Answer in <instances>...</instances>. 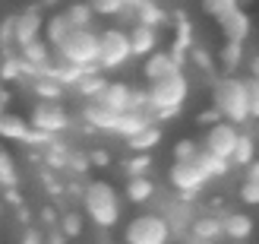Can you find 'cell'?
Wrapping results in <instances>:
<instances>
[{
	"label": "cell",
	"mask_w": 259,
	"mask_h": 244,
	"mask_svg": "<svg viewBox=\"0 0 259 244\" xmlns=\"http://www.w3.org/2000/svg\"><path fill=\"white\" fill-rule=\"evenodd\" d=\"M190 95V80L184 73H174V76H164V80H155L146 89V108H149V118L155 121H171L180 114L184 101Z\"/></svg>",
	"instance_id": "cell-1"
},
{
	"label": "cell",
	"mask_w": 259,
	"mask_h": 244,
	"mask_svg": "<svg viewBox=\"0 0 259 244\" xmlns=\"http://www.w3.org/2000/svg\"><path fill=\"white\" fill-rule=\"evenodd\" d=\"M82 210H85V219L98 225V228H114L120 222V194L114 190L111 181L105 178H95L82 187Z\"/></svg>",
	"instance_id": "cell-2"
},
{
	"label": "cell",
	"mask_w": 259,
	"mask_h": 244,
	"mask_svg": "<svg viewBox=\"0 0 259 244\" xmlns=\"http://www.w3.org/2000/svg\"><path fill=\"white\" fill-rule=\"evenodd\" d=\"M212 108L218 111V118L228 124H247V92H243V80L240 76H218L212 86Z\"/></svg>",
	"instance_id": "cell-3"
},
{
	"label": "cell",
	"mask_w": 259,
	"mask_h": 244,
	"mask_svg": "<svg viewBox=\"0 0 259 244\" xmlns=\"http://www.w3.org/2000/svg\"><path fill=\"white\" fill-rule=\"evenodd\" d=\"M57 57L73 63L79 70H98V32L95 29H70V35L60 42Z\"/></svg>",
	"instance_id": "cell-4"
},
{
	"label": "cell",
	"mask_w": 259,
	"mask_h": 244,
	"mask_svg": "<svg viewBox=\"0 0 259 244\" xmlns=\"http://www.w3.org/2000/svg\"><path fill=\"white\" fill-rule=\"evenodd\" d=\"M174 241L161 213H139L123 228V244H167Z\"/></svg>",
	"instance_id": "cell-5"
},
{
	"label": "cell",
	"mask_w": 259,
	"mask_h": 244,
	"mask_svg": "<svg viewBox=\"0 0 259 244\" xmlns=\"http://www.w3.org/2000/svg\"><path fill=\"white\" fill-rule=\"evenodd\" d=\"M133 57L130 54V38L123 29H105L98 32V70H117Z\"/></svg>",
	"instance_id": "cell-6"
},
{
	"label": "cell",
	"mask_w": 259,
	"mask_h": 244,
	"mask_svg": "<svg viewBox=\"0 0 259 244\" xmlns=\"http://www.w3.org/2000/svg\"><path fill=\"white\" fill-rule=\"evenodd\" d=\"M167 181H171V187L177 190V197L187 203V200H193L205 184H209V178L202 175L196 159H190V162H174L171 168H167Z\"/></svg>",
	"instance_id": "cell-7"
},
{
	"label": "cell",
	"mask_w": 259,
	"mask_h": 244,
	"mask_svg": "<svg viewBox=\"0 0 259 244\" xmlns=\"http://www.w3.org/2000/svg\"><path fill=\"white\" fill-rule=\"evenodd\" d=\"M25 121H29L32 130H41L48 136H57V133H63L70 127V111L63 108L60 101H38Z\"/></svg>",
	"instance_id": "cell-8"
},
{
	"label": "cell",
	"mask_w": 259,
	"mask_h": 244,
	"mask_svg": "<svg viewBox=\"0 0 259 244\" xmlns=\"http://www.w3.org/2000/svg\"><path fill=\"white\" fill-rule=\"evenodd\" d=\"M237 133H240V130H237L234 124H228V121H215V124H209V130L202 133V143H199V149L231 165V152H234Z\"/></svg>",
	"instance_id": "cell-9"
},
{
	"label": "cell",
	"mask_w": 259,
	"mask_h": 244,
	"mask_svg": "<svg viewBox=\"0 0 259 244\" xmlns=\"http://www.w3.org/2000/svg\"><path fill=\"white\" fill-rule=\"evenodd\" d=\"M184 63H187V54H180V51H161L155 48L152 54L146 57V67H142V73H146V80L155 83V80H164V76H174V73H184Z\"/></svg>",
	"instance_id": "cell-10"
},
{
	"label": "cell",
	"mask_w": 259,
	"mask_h": 244,
	"mask_svg": "<svg viewBox=\"0 0 259 244\" xmlns=\"http://www.w3.org/2000/svg\"><path fill=\"white\" fill-rule=\"evenodd\" d=\"M41 25H45V16H41V10H35L29 7L25 13H19V16H13V45H32L41 38Z\"/></svg>",
	"instance_id": "cell-11"
},
{
	"label": "cell",
	"mask_w": 259,
	"mask_h": 244,
	"mask_svg": "<svg viewBox=\"0 0 259 244\" xmlns=\"http://www.w3.org/2000/svg\"><path fill=\"white\" fill-rule=\"evenodd\" d=\"M250 29H253V19H250L240 7L231 10L228 16L218 19V32H222L225 42H237V45H243V42H247V35H250Z\"/></svg>",
	"instance_id": "cell-12"
},
{
	"label": "cell",
	"mask_w": 259,
	"mask_h": 244,
	"mask_svg": "<svg viewBox=\"0 0 259 244\" xmlns=\"http://www.w3.org/2000/svg\"><path fill=\"white\" fill-rule=\"evenodd\" d=\"M126 38H130V54H136V57H149L158 48V29L142 25V22H133V29L126 32Z\"/></svg>",
	"instance_id": "cell-13"
},
{
	"label": "cell",
	"mask_w": 259,
	"mask_h": 244,
	"mask_svg": "<svg viewBox=\"0 0 259 244\" xmlns=\"http://www.w3.org/2000/svg\"><path fill=\"white\" fill-rule=\"evenodd\" d=\"M253 228H256V222H253V216H247V213H222V238H234V241H247L250 235H253Z\"/></svg>",
	"instance_id": "cell-14"
},
{
	"label": "cell",
	"mask_w": 259,
	"mask_h": 244,
	"mask_svg": "<svg viewBox=\"0 0 259 244\" xmlns=\"http://www.w3.org/2000/svg\"><path fill=\"white\" fill-rule=\"evenodd\" d=\"M190 238H196L202 244H215L222 238V216L218 213H202L190 222Z\"/></svg>",
	"instance_id": "cell-15"
},
{
	"label": "cell",
	"mask_w": 259,
	"mask_h": 244,
	"mask_svg": "<svg viewBox=\"0 0 259 244\" xmlns=\"http://www.w3.org/2000/svg\"><path fill=\"white\" fill-rule=\"evenodd\" d=\"M146 124H152V118H149V111H146V108H130V111H120V114H117L114 133L126 140V136H133L136 130H142Z\"/></svg>",
	"instance_id": "cell-16"
},
{
	"label": "cell",
	"mask_w": 259,
	"mask_h": 244,
	"mask_svg": "<svg viewBox=\"0 0 259 244\" xmlns=\"http://www.w3.org/2000/svg\"><path fill=\"white\" fill-rule=\"evenodd\" d=\"M123 197L133 203V206H142V203H149L155 197V181L149 175H139V178H126L123 184Z\"/></svg>",
	"instance_id": "cell-17"
},
{
	"label": "cell",
	"mask_w": 259,
	"mask_h": 244,
	"mask_svg": "<svg viewBox=\"0 0 259 244\" xmlns=\"http://www.w3.org/2000/svg\"><path fill=\"white\" fill-rule=\"evenodd\" d=\"M161 127L158 124H146L142 130H136L133 136H126V146H130V152H149L152 156V149L161 143Z\"/></svg>",
	"instance_id": "cell-18"
},
{
	"label": "cell",
	"mask_w": 259,
	"mask_h": 244,
	"mask_svg": "<svg viewBox=\"0 0 259 244\" xmlns=\"http://www.w3.org/2000/svg\"><path fill=\"white\" fill-rule=\"evenodd\" d=\"M67 35H70V25H67V19H63L60 13H54V16L45 19V25H41V42H45L51 51H57L60 42H63Z\"/></svg>",
	"instance_id": "cell-19"
},
{
	"label": "cell",
	"mask_w": 259,
	"mask_h": 244,
	"mask_svg": "<svg viewBox=\"0 0 259 244\" xmlns=\"http://www.w3.org/2000/svg\"><path fill=\"white\" fill-rule=\"evenodd\" d=\"M25 133H29V121H25L22 114H13V111H7V108L0 111V136L22 143Z\"/></svg>",
	"instance_id": "cell-20"
},
{
	"label": "cell",
	"mask_w": 259,
	"mask_h": 244,
	"mask_svg": "<svg viewBox=\"0 0 259 244\" xmlns=\"http://www.w3.org/2000/svg\"><path fill=\"white\" fill-rule=\"evenodd\" d=\"M240 63H243V45L225 42L222 51H218V70H222V76H237Z\"/></svg>",
	"instance_id": "cell-21"
},
{
	"label": "cell",
	"mask_w": 259,
	"mask_h": 244,
	"mask_svg": "<svg viewBox=\"0 0 259 244\" xmlns=\"http://www.w3.org/2000/svg\"><path fill=\"white\" fill-rule=\"evenodd\" d=\"M60 16L67 19V25H70V29H92V19H95V13L89 10V4H85V0H76V4H70V7H63V10H60Z\"/></svg>",
	"instance_id": "cell-22"
},
{
	"label": "cell",
	"mask_w": 259,
	"mask_h": 244,
	"mask_svg": "<svg viewBox=\"0 0 259 244\" xmlns=\"http://www.w3.org/2000/svg\"><path fill=\"white\" fill-rule=\"evenodd\" d=\"M250 162H256V133H237L234 152H231V165L247 168Z\"/></svg>",
	"instance_id": "cell-23"
},
{
	"label": "cell",
	"mask_w": 259,
	"mask_h": 244,
	"mask_svg": "<svg viewBox=\"0 0 259 244\" xmlns=\"http://www.w3.org/2000/svg\"><path fill=\"white\" fill-rule=\"evenodd\" d=\"M82 118H85V124L89 127H95V130H111L114 133V124H117V111H108V108H101V105H89L85 111H82Z\"/></svg>",
	"instance_id": "cell-24"
},
{
	"label": "cell",
	"mask_w": 259,
	"mask_h": 244,
	"mask_svg": "<svg viewBox=\"0 0 259 244\" xmlns=\"http://www.w3.org/2000/svg\"><path fill=\"white\" fill-rule=\"evenodd\" d=\"M174 25V48L171 51H180V54H187V51L193 48V25L187 16H180V13H174V16H167Z\"/></svg>",
	"instance_id": "cell-25"
},
{
	"label": "cell",
	"mask_w": 259,
	"mask_h": 244,
	"mask_svg": "<svg viewBox=\"0 0 259 244\" xmlns=\"http://www.w3.org/2000/svg\"><path fill=\"white\" fill-rule=\"evenodd\" d=\"M133 19L142 22V25H152V29H158L161 22H167V13L155 4V0H142V4L133 10Z\"/></svg>",
	"instance_id": "cell-26"
},
{
	"label": "cell",
	"mask_w": 259,
	"mask_h": 244,
	"mask_svg": "<svg viewBox=\"0 0 259 244\" xmlns=\"http://www.w3.org/2000/svg\"><path fill=\"white\" fill-rule=\"evenodd\" d=\"M105 76H101V70H85L79 80H76V92H79L82 98H89V101H95V95L105 89Z\"/></svg>",
	"instance_id": "cell-27"
},
{
	"label": "cell",
	"mask_w": 259,
	"mask_h": 244,
	"mask_svg": "<svg viewBox=\"0 0 259 244\" xmlns=\"http://www.w3.org/2000/svg\"><path fill=\"white\" fill-rule=\"evenodd\" d=\"M19 184V168H16V159H13V152L0 146V187L4 190H16Z\"/></svg>",
	"instance_id": "cell-28"
},
{
	"label": "cell",
	"mask_w": 259,
	"mask_h": 244,
	"mask_svg": "<svg viewBox=\"0 0 259 244\" xmlns=\"http://www.w3.org/2000/svg\"><path fill=\"white\" fill-rule=\"evenodd\" d=\"M164 216V222H167V228H171V235H180L184 228H190V222H193V216H190V206L184 200L180 203H174L167 213H161Z\"/></svg>",
	"instance_id": "cell-29"
},
{
	"label": "cell",
	"mask_w": 259,
	"mask_h": 244,
	"mask_svg": "<svg viewBox=\"0 0 259 244\" xmlns=\"http://www.w3.org/2000/svg\"><path fill=\"white\" fill-rule=\"evenodd\" d=\"M193 159H196V165L202 168V175L209 178V181H212V178H225V175H228V168H231L228 162L215 159V156H209V152H202V149H199V152H196Z\"/></svg>",
	"instance_id": "cell-30"
},
{
	"label": "cell",
	"mask_w": 259,
	"mask_h": 244,
	"mask_svg": "<svg viewBox=\"0 0 259 244\" xmlns=\"http://www.w3.org/2000/svg\"><path fill=\"white\" fill-rule=\"evenodd\" d=\"M32 89H35V95H38V101H57L60 95H63V86L60 83H54L51 76H35V83H32Z\"/></svg>",
	"instance_id": "cell-31"
},
{
	"label": "cell",
	"mask_w": 259,
	"mask_h": 244,
	"mask_svg": "<svg viewBox=\"0 0 259 244\" xmlns=\"http://www.w3.org/2000/svg\"><path fill=\"white\" fill-rule=\"evenodd\" d=\"M240 4L237 0H199V10H202V16L205 19H222V16H228L231 10H237Z\"/></svg>",
	"instance_id": "cell-32"
},
{
	"label": "cell",
	"mask_w": 259,
	"mask_h": 244,
	"mask_svg": "<svg viewBox=\"0 0 259 244\" xmlns=\"http://www.w3.org/2000/svg\"><path fill=\"white\" fill-rule=\"evenodd\" d=\"M57 232L63 238H79L82 235V213H60V219H57Z\"/></svg>",
	"instance_id": "cell-33"
},
{
	"label": "cell",
	"mask_w": 259,
	"mask_h": 244,
	"mask_svg": "<svg viewBox=\"0 0 259 244\" xmlns=\"http://www.w3.org/2000/svg\"><path fill=\"white\" fill-rule=\"evenodd\" d=\"M67 159H70V149L57 143V140H51V143L45 146V162L48 168H67Z\"/></svg>",
	"instance_id": "cell-34"
},
{
	"label": "cell",
	"mask_w": 259,
	"mask_h": 244,
	"mask_svg": "<svg viewBox=\"0 0 259 244\" xmlns=\"http://www.w3.org/2000/svg\"><path fill=\"white\" fill-rule=\"evenodd\" d=\"M149 168H152V156L149 152H133L126 162H123V171H126V178H139V175H149Z\"/></svg>",
	"instance_id": "cell-35"
},
{
	"label": "cell",
	"mask_w": 259,
	"mask_h": 244,
	"mask_svg": "<svg viewBox=\"0 0 259 244\" xmlns=\"http://www.w3.org/2000/svg\"><path fill=\"white\" fill-rule=\"evenodd\" d=\"M89 10L95 13V16H120L123 13V4L120 0H85Z\"/></svg>",
	"instance_id": "cell-36"
},
{
	"label": "cell",
	"mask_w": 259,
	"mask_h": 244,
	"mask_svg": "<svg viewBox=\"0 0 259 244\" xmlns=\"http://www.w3.org/2000/svg\"><path fill=\"white\" fill-rule=\"evenodd\" d=\"M243 92H247V114L259 121V83L243 76Z\"/></svg>",
	"instance_id": "cell-37"
},
{
	"label": "cell",
	"mask_w": 259,
	"mask_h": 244,
	"mask_svg": "<svg viewBox=\"0 0 259 244\" xmlns=\"http://www.w3.org/2000/svg\"><path fill=\"white\" fill-rule=\"evenodd\" d=\"M196 152H199L196 140H190V136L187 140H177V143H174V162H190Z\"/></svg>",
	"instance_id": "cell-38"
},
{
	"label": "cell",
	"mask_w": 259,
	"mask_h": 244,
	"mask_svg": "<svg viewBox=\"0 0 259 244\" xmlns=\"http://www.w3.org/2000/svg\"><path fill=\"white\" fill-rule=\"evenodd\" d=\"M237 194H240V200L247 203V206H259V181H250V178H247V181L240 184Z\"/></svg>",
	"instance_id": "cell-39"
},
{
	"label": "cell",
	"mask_w": 259,
	"mask_h": 244,
	"mask_svg": "<svg viewBox=\"0 0 259 244\" xmlns=\"http://www.w3.org/2000/svg\"><path fill=\"white\" fill-rule=\"evenodd\" d=\"M0 76H4V80H19V76H22V60L7 54L4 63H0Z\"/></svg>",
	"instance_id": "cell-40"
},
{
	"label": "cell",
	"mask_w": 259,
	"mask_h": 244,
	"mask_svg": "<svg viewBox=\"0 0 259 244\" xmlns=\"http://www.w3.org/2000/svg\"><path fill=\"white\" fill-rule=\"evenodd\" d=\"M67 168L70 171H89V152H70V159H67Z\"/></svg>",
	"instance_id": "cell-41"
},
{
	"label": "cell",
	"mask_w": 259,
	"mask_h": 244,
	"mask_svg": "<svg viewBox=\"0 0 259 244\" xmlns=\"http://www.w3.org/2000/svg\"><path fill=\"white\" fill-rule=\"evenodd\" d=\"M51 140H54V136H48V133H41V130H32V127H29V133H25V140H22V143L25 146H48L51 143Z\"/></svg>",
	"instance_id": "cell-42"
},
{
	"label": "cell",
	"mask_w": 259,
	"mask_h": 244,
	"mask_svg": "<svg viewBox=\"0 0 259 244\" xmlns=\"http://www.w3.org/2000/svg\"><path fill=\"white\" fill-rule=\"evenodd\" d=\"M187 54L193 57V63H196V67H199V70H212V57H209V54H205V51H202V48H190V51H187Z\"/></svg>",
	"instance_id": "cell-43"
},
{
	"label": "cell",
	"mask_w": 259,
	"mask_h": 244,
	"mask_svg": "<svg viewBox=\"0 0 259 244\" xmlns=\"http://www.w3.org/2000/svg\"><path fill=\"white\" fill-rule=\"evenodd\" d=\"M13 45V16L0 22V48H10Z\"/></svg>",
	"instance_id": "cell-44"
},
{
	"label": "cell",
	"mask_w": 259,
	"mask_h": 244,
	"mask_svg": "<svg viewBox=\"0 0 259 244\" xmlns=\"http://www.w3.org/2000/svg\"><path fill=\"white\" fill-rule=\"evenodd\" d=\"M89 165H98V168H108L111 165V156L105 149H95V152H89Z\"/></svg>",
	"instance_id": "cell-45"
},
{
	"label": "cell",
	"mask_w": 259,
	"mask_h": 244,
	"mask_svg": "<svg viewBox=\"0 0 259 244\" xmlns=\"http://www.w3.org/2000/svg\"><path fill=\"white\" fill-rule=\"evenodd\" d=\"M22 244H45V232H41V228H25V232H22Z\"/></svg>",
	"instance_id": "cell-46"
},
{
	"label": "cell",
	"mask_w": 259,
	"mask_h": 244,
	"mask_svg": "<svg viewBox=\"0 0 259 244\" xmlns=\"http://www.w3.org/2000/svg\"><path fill=\"white\" fill-rule=\"evenodd\" d=\"M45 244H67V238H63V235L57 232V225H54V228H51V232L45 235Z\"/></svg>",
	"instance_id": "cell-47"
},
{
	"label": "cell",
	"mask_w": 259,
	"mask_h": 244,
	"mask_svg": "<svg viewBox=\"0 0 259 244\" xmlns=\"http://www.w3.org/2000/svg\"><path fill=\"white\" fill-rule=\"evenodd\" d=\"M57 219H60V216L51 210V206H45V210H41V222H45V225H57Z\"/></svg>",
	"instance_id": "cell-48"
},
{
	"label": "cell",
	"mask_w": 259,
	"mask_h": 244,
	"mask_svg": "<svg viewBox=\"0 0 259 244\" xmlns=\"http://www.w3.org/2000/svg\"><path fill=\"white\" fill-rule=\"evenodd\" d=\"M247 178H250V181H259V159L247 165Z\"/></svg>",
	"instance_id": "cell-49"
},
{
	"label": "cell",
	"mask_w": 259,
	"mask_h": 244,
	"mask_svg": "<svg viewBox=\"0 0 259 244\" xmlns=\"http://www.w3.org/2000/svg\"><path fill=\"white\" fill-rule=\"evenodd\" d=\"M250 80H256V83H259V54L250 60Z\"/></svg>",
	"instance_id": "cell-50"
},
{
	"label": "cell",
	"mask_w": 259,
	"mask_h": 244,
	"mask_svg": "<svg viewBox=\"0 0 259 244\" xmlns=\"http://www.w3.org/2000/svg\"><path fill=\"white\" fill-rule=\"evenodd\" d=\"M16 216H19V222L29 225V210H25V206H19V210H16Z\"/></svg>",
	"instance_id": "cell-51"
},
{
	"label": "cell",
	"mask_w": 259,
	"mask_h": 244,
	"mask_svg": "<svg viewBox=\"0 0 259 244\" xmlns=\"http://www.w3.org/2000/svg\"><path fill=\"white\" fill-rule=\"evenodd\" d=\"M120 4H123V10H136L142 0H120Z\"/></svg>",
	"instance_id": "cell-52"
},
{
	"label": "cell",
	"mask_w": 259,
	"mask_h": 244,
	"mask_svg": "<svg viewBox=\"0 0 259 244\" xmlns=\"http://www.w3.org/2000/svg\"><path fill=\"white\" fill-rule=\"evenodd\" d=\"M7 200H10V203H16V206H19V194H16V190H7Z\"/></svg>",
	"instance_id": "cell-53"
},
{
	"label": "cell",
	"mask_w": 259,
	"mask_h": 244,
	"mask_svg": "<svg viewBox=\"0 0 259 244\" xmlns=\"http://www.w3.org/2000/svg\"><path fill=\"white\" fill-rule=\"evenodd\" d=\"M60 0H41V7H57Z\"/></svg>",
	"instance_id": "cell-54"
},
{
	"label": "cell",
	"mask_w": 259,
	"mask_h": 244,
	"mask_svg": "<svg viewBox=\"0 0 259 244\" xmlns=\"http://www.w3.org/2000/svg\"><path fill=\"white\" fill-rule=\"evenodd\" d=\"M187 244H202V241H196V238H190V241H187Z\"/></svg>",
	"instance_id": "cell-55"
},
{
	"label": "cell",
	"mask_w": 259,
	"mask_h": 244,
	"mask_svg": "<svg viewBox=\"0 0 259 244\" xmlns=\"http://www.w3.org/2000/svg\"><path fill=\"white\" fill-rule=\"evenodd\" d=\"M256 159H259V136H256Z\"/></svg>",
	"instance_id": "cell-56"
},
{
	"label": "cell",
	"mask_w": 259,
	"mask_h": 244,
	"mask_svg": "<svg viewBox=\"0 0 259 244\" xmlns=\"http://www.w3.org/2000/svg\"><path fill=\"white\" fill-rule=\"evenodd\" d=\"M101 244H123V241H101Z\"/></svg>",
	"instance_id": "cell-57"
}]
</instances>
